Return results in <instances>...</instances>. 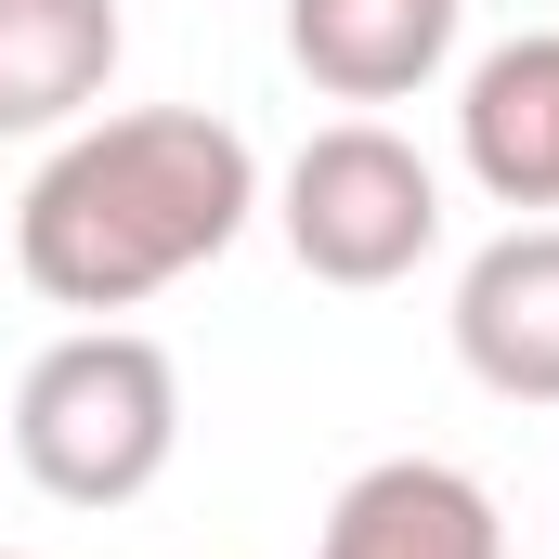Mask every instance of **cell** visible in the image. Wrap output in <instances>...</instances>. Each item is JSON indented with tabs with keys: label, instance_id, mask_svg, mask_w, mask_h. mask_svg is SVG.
<instances>
[{
	"label": "cell",
	"instance_id": "cell-1",
	"mask_svg": "<svg viewBox=\"0 0 559 559\" xmlns=\"http://www.w3.org/2000/svg\"><path fill=\"white\" fill-rule=\"evenodd\" d=\"M261 209V156L209 105H131V118H79L39 156L26 209H13V274L52 312H143L156 286L209 274Z\"/></svg>",
	"mask_w": 559,
	"mask_h": 559
},
{
	"label": "cell",
	"instance_id": "cell-2",
	"mask_svg": "<svg viewBox=\"0 0 559 559\" xmlns=\"http://www.w3.org/2000/svg\"><path fill=\"white\" fill-rule=\"evenodd\" d=\"M182 455V365L143 325H79L13 391V468L52 508H131Z\"/></svg>",
	"mask_w": 559,
	"mask_h": 559
},
{
	"label": "cell",
	"instance_id": "cell-3",
	"mask_svg": "<svg viewBox=\"0 0 559 559\" xmlns=\"http://www.w3.org/2000/svg\"><path fill=\"white\" fill-rule=\"evenodd\" d=\"M286 248L312 286H404L442 248V169L391 118H338L286 156Z\"/></svg>",
	"mask_w": 559,
	"mask_h": 559
},
{
	"label": "cell",
	"instance_id": "cell-4",
	"mask_svg": "<svg viewBox=\"0 0 559 559\" xmlns=\"http://www.w3.org/2000/svg\"><path fill=\"white\" fill-rule=\"evenodd\" d=\"M455 365L495 404H559V222H508L455 274Z\"/></svg>",
	"mask_w": 559,
	"mask_h": 559
},
{
	"label": "cell",
	"instance_id": "cell-5",
	"mask_svg": "<svg viewBox=\"0 0 559 559\" xmlns=\"http://www.w3.org/2000/svg\"><path fill=\"white\" fill-rule=\"evenodd\" d=\"M455 156L495 209L521 222H559V26L534 39H495L455 92Z\"/></svg>",
	"mask_w": 559,
	"mask_h": 559
},
{
	"label": "cell",
	"instance_id": "cell-6",
	"mask_svg": "<svg viewBox=\"0 0 559 559\" xmlns=\"http://www.w3.org/2000/svg\"><path fill=\"white\" fill-rule=\"evenodd\" d=\"M312 559H508V521L455 455H378L338 481Z\"/></svg>",
	"mask_w": 559,
	"mask_h": 559
},
{
	"label": "cell",
	"instance_id": "cell-7",
	"mask_svg": "<svg viewBox=\"0 0 559 559\" xmlns=\"http://www.w3.org/2000/svg\"><path fill=\"white\" fill-rule=\"evenodd\" d=\"M118 52V0H0V143H66L105 105Z\"/></svg>",
	"mask_w": 559,
	"mask_h": 559
},
{
	"label": "cell",
	"instance_id": "cell-8",
	"mask_svg": "<svg viewBox=\"0 0 559 559\" xmlns=\"http://www.w3.org/2000/svg\"><path fill=\"white\" fill-rule=\"evenodd\" d=\"M455 13L468 0H286V52L338 105H404L455 66Z\"/></svg>",
	"mask_w": 559,
	"mask_h": 559
},
{
	"label": "cell",
	"instance_id": "cell-9",
	"mask_svg": "<svg viewBox=\"0 0 559 559\" xmlns=\"http://www.w3.org/2000/svg\"><path fill=\"white\" fill-rule=\"evenodd\" d=\"M0 559H26V547H0Z\"/></svg>",
	"mask_w": 559,
	"mask_h": 559
}]
</instances>
